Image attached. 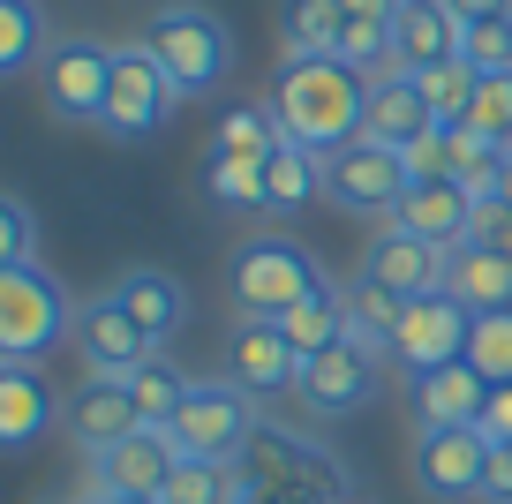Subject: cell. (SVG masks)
<instances>
[{"mask_svg": "<svg viewBox=\"0 0 512 504\" xmlns=\"http://www.w3.org/2000/svg\"><path fill=\"white\" fill-rule=\"evenodd\" d=\"M174 467H181L174 437L144 422V429H136V437H121V444H113V452H98L83 482H98V489H121V497H159V489L174 482Z\"/></svg>", "mask_w": 512, "mask_h": 504, "instance_id": "18", "label": "cell"}, {"mask_svg": "<svg viewBox=\"0 0 512 504\" xmlns=\"http://www.w3.org/2000/svg\"><path fill=\"white\" fill-rule=\"evenodd\" d=\"M497 249H505V264H512V219H505V226H497Z\"/></svg>", "mask_w": 512, "mask_h": 504, "instance_id": "44", "label": "cell"}, {"mask_svg": "<svg viewBox=\"0 0 512 504\" xmlns=\"http://www.w3.org/2000/svg\"><path fill=\"white\" fill-rule=\"evenodd\" d=\"M317 196H324V158L302 151V143H279L264 158V219H287V211L317 204Z\"/></svg>", "mask_w": 512, "mask_h": 504, "instance_id": "25", "label": "cell"}, {"mask_svg": "<svg viewBox=\"0 0 512 504\" xmlns=\"http://www.w3.org/2000/svg\"><path fill=\"white\" fill-rule=\"evenodd\" d=\"M445 294L467 301L475 316L512 309V264H505V249H497V241H467V249H452L445 256Z\"/></svg>", "mask_w": 512, "mask_h": 504, "instance_id": "22", "label": "cell"}, {"mask_svg": "<svg viewBox=\"0 0 512 504\" xmlns=\"http://www.w3.org/2000/svg\"><path fill=\"white\" fill-rule=\"evenodd\" d=\"M16 264H38V219L23 196L0 189V271H16Z\"/></svg>", "mask_w": 512, "mask_h": 504, "instance_id": "38", "label": "cell"}, {"mask_svg": "<svg viewBox=\"0 0 512 504\" xmlns=\"http://www.w3.org/2000/svg\"><path fill=\"white\" fill-rule=\"evenodd\" d=\"M279 331H287V339L309 354V362H317V354H332V347H347V339H354L347 286H324V294H309L294 316H279Z\"/></svg>", "mask_w": 512, "mask_h": 504, "instance_id": "27", "label": "cell"}, {"mask_svg": "<svg viewBox=\"0 0 512 504\" xmlns=\"http://www.w3.org/2000/svg\"><path fill=\"white\" fill-rule=\"evenodd\" d=\"M497 204L512 211V151H505V174H497Z\"/></svg>", "mask_w": 512, "mask_h": 504, "instance_id": "43", "label": "cell"}, {"mask_svg": "<svg viewBox=\"0 0 512 504\" xmlns=\"http://www.w3.org/2000/svg\"><path fill=\"white\" fill-rule=\"evenodd\" d=\"M437 128L430 98H422V83L407 76V68H384V76H369V106H362V136L384 143V151H415L422 136Z\"/></svg>", "mask_w": 512, "mask_h": 504, "instance_id": "17", "label": "cell"}, {"mask_svg": "<svg viewBox=\"0 0 512 504\" xmlns=\"http://www.w3.org/2000/svg\"><path fill=\"white\" fill-rule=\"evenodd\" d=\"M83 504H159V497H121V489H98V482H83Z\"/></svg>", "mask_w": 512, "mask_h": 504, "instance_id": "42", "label": "cell"}, {"mask_svg": "<svg viewBox=\"0 0 512 504\" xmlns=\"http://www.w3.org/2000/svg\"><path fill=\"white\" fill-rule=\"evenodd\" d=\"M460 61L475 68V76H512V16L467 23L460 31Z\"/></svg>", "mask_w": 512, "mask_h": 504, "instance_id": "36", "label": "cell"}, {"mask_svg": "<svg viewBox=\"0 0 512 504\" xmlns=\"http://www.w3.org/2000/svg\"><path fill=\"white\" fill-rule=\"evenodd\" d=\"M279 31H287V53H339L347 0H279Z\"/></svg>", "mask_w": 512, "mask_h": 504, "instance_id": "29", "label": "cell"}, {"mask_svg": "<svg viewBox=\"0 0 512 504\" xmlns=\"http://www.w3.org/2000/svg\"><path fill=\"white\" fill-rule=\"evenodd\" d=\"M159 504H234V467H219V459H181L174 482L159 489Z\"/></svg>", "mask_w": 512, "mask_h": 504, "instance_id": "33", "label": "cell"}, {"mask_svg": "<svg viewBox=\"0 0 512 504\" xmlns=\"http://www.w3.org/2000/svg\"><path fill=\"white\" fill-rule=\"evenodd\" d=\"M475 429L497 444V452H512V384H490V407H482Z\"/></svg>", "mask_w": 512, "mask_h": 504, "instance_id": "39", "label": "cell"}, {"mask_svg": "<svg viewBox=\"0 0 512 504\" xmlns=\"http://www.w3.org/2000/svg\"><path fill=\"white\" fill-rule=\"evenodd\" d=\"M475 219H482V196L460 189V181H415V189L400 196V211H392V226L415 241H430V249H467L475 241Z\"/></svg>", "mask_w": 512, "mask_h": 504, "instance_id": "14", "label": "cell"}, {"mask_svg": "<svg viewBox=\"0 0 512 504\" xmlns=\"http://www.w3.org/2000/svg\"><path fill=\"white\" fill-rule=\"evenodd\" d=\"M38 83H46V106L53 121H91L106 113V83H113V46H98V38H53L46 61H38Z\"/></svg>", "mask_w": 512, "mask_h": 504, "instance_id": "10", "label": "cell"}, {"mask_svg": "<svg viewBox=\"0 0 512 504\" xmlns=\"http://www.w3.org/2000/svg\"><path fill=\"white\" fill-rule=\"evenodd\" d=\"M324 286H332V271H324L294 234H279V226H256V234L234 241L226 294H234V309L256 316V324H279V316H294L309 294H324Z\"/></svg>", "mask_w": 512, "mask_h": 504, "instance_id": "2", "label": "cell"}, {"mask_svg": "<svg viewBox=\"0 0 512 504\" xmlns=\"http://www.w3.org/2000/svg\"><path fill=\"white\" fill-rule=\"evenodd\" d=\"M113 301H121L128 316H136V324L151 331V339H174L181 324H189V294H181L174 279H166V271H151V264H136V271H121V279H113Z\"/></svg>", "mask_w": 512, "mask_h": 504, "instance_id": "23", "label": "cell"}, {"mask_svg": "<svg viewBox=\"0 0 512 504\" xmlns=\"http://www.w3.org/2000/svg\"><path fill=\"white\" fill-rule=\"evenodd\" d=\"M302 369H309V354L294 347L279 324H256V316L234 324V347H226V384H234V392L294 399V392H302Z\"/></svg>", "mask_w": 512, "mask_h": 504, "instance_id": "11", "label": "cell"}, {"mask_svg": "<svg viewBox=\"0 0 512 504\" xmlns=\"http://www.w3.org/2000/svg\"><path fill=\"white\" fill-rule=\"evenodd\" d=\"M362 106H369V76L332 53H287L279 61V83H272V113L287 128V143L332 158L362 136Z\"/></svg>", "mask_w": 512, "mask_h": 504, "instance_id": "1", "label": "cell"}, {"mask_svg": "<svg viewBox=\"0 0 512 504\" xmlns=\"http://www.w3.org/2000/svg\"><path fill=\"white\" fill-rule=\"evenodd\" d=\"M76 331V294L53 279L46 264H16L0 271V362H46Z\"/></svg>", "mask_w": 512, "mask_h": 504, "instance_id": "4", "label": "cell"}, {"mask_svg": "<svg viewBox=\"0 0 512 504\" xmlns=\"http://www.w3.org/2000/svg\"><path fill=\"white\" fill-rule=\"evenodd\" d=\"M136 38H144L151 61L174 76L181 98H211L226 83V68H234V38H226V23L211 16V8H196V0H166Z\"/></svg>", "mask_w": 512, "mask_h": 504, "instance_id": "3", "label": "cell"}, {"mask_svg": "<svg viewBox=\"0 0 512 504\" xmlns=\"http://www.w3.org/2000/svg\"><path fill=\"white\" fill-rule=\"evenodd\" d=\"M38 61H46V16H38V0H0V83H16Z\"/></svg>", "mask_w": 512, "mask_h": 504, "instance_id": "30", "label": "cell"}, {"mask_svg": "<svg viewBox=\"0 0 512 504\" xmlns=\"http://www.w3.org/2000/svg\"><path fill=\"white\" fill-rule=\"evenodd\" d=\"M377 369H384V347L347 339V347L317 354V362L302 369V392H294V399H302L309 414H324V422H339V414H354V407L377 399Z\"/></svg>", "mask_w": 512, "mask_h": 504, "instance_id": "13", "label": "cell"}, {"mask_svg": "<svg viewBox=\"0 0 512 504\" xmlns=\"http://www.w3.org/2000/svg\"><path fill=\"white\" fill-rule=\"evenodd\" d=\"M482 407H490V384H482L475 362H445V369L407 384L415 429H467V422H482Z\"/></svg>", "mask_w": 512, "mask_h": 504, "instance_id": "19", "label": "cell"}, {"mask_svg": "<svg viewBox=\"0 0 512 504\" xmlns=\"http://www.w3.org/2000/svg\"><path fill=\"white\" fill-rule=\"evenodd\" d=\"M347 309H354V339H369V347H392V324H400L407 301H400V294H384V286H369V279H354V286H347ZM384 362H392V354H384Z\"/></svg>", "mask_w": 512, "mask_h": 504, "instance_id": "34", "label": "cell"}, {"mask_svg": "<svg viewBox=\"0 0 512 504\" xmlns=\"http://www.w3.org/2000/svg\"><path fill=\"white\" fill-rule=\"evenodd\" d=\"M53 414H61V399L31 362H0V452H31L53 429Z\"/></svg>", "mask_w": 512, "mask_h": 504, "instance_id": "21", "label": "cell"}, {"mask_svg": "<svg viewBox=\"0 0 512 504\" xmlns=\"http://www.w3.org/2000/svg\"><path fill=\"white\" fill-rule=\"evenodd\" d=\"M452 16H460V31L467 23H490V16H512V0H445Z\"/></svg>", "mask_w": 512, "mask_h": 504, "instance_id": "40", "label": "cell"}, {"mask_svg": "<svg viewBox=\"0 0 512 504\" xmlns=\"http://www.w3.org/2000/svg\"><path fill=\"white\" fill-rule=\"evenodd\" d=\"M392 16H400V0H347V31H339L332 61L362 68V76H384L392 68Z\"/></svg>", "mask_w": 512, "mask_h": 504, "instance_id": "24", "label": "cell"}, {"mask_svg": "<svg viewBox=\"0 0 512 504\" xmlns=\"http://www.w3.org/2000/svg\"><path fill=\"white\" fill-rule=\"evenodd\" d=\"M354 279L384 286V294H400V301H422V294L445 286V249L400 234V226H377V234L362 241V271H354Z\"/></svg>", "mask_w": 512, "mask_h": 504, "instance_id": "16", "label": "cell"}, {"mask_svg": "<svg viewBox=\"0 0 512 504\" xmlns=\"http://www.w3.org/2000/svg\"><path fill=\"white\" fill-rule=\"evenodd\" d=\"M204 204L219 211V219H264V158L204 151Z\"/></svg>", "mask_w": 512, "mask_h": 504, "instance_id": "26", "label": "cell"}, {"mask_svg": "<svg viewBox=\"0 0 512 504\" xmlns=\"http://www.w3.org/2000/svg\"><path fill=\"white\" fill-rule=\"evenodd\" d=\"M467 128H475V136H490L497 151H512V76H482V83H475Z\"/></svg>", "mask_w": 512, "mask_h": 504, "instance_id": "37", "label": "cell"}, {"mask_svg": "<svg viewBox=\"0 0 512 504\" xmlns=\"http://www.w3.org/2000/svg\"><path fill=\"white\" fill-rule=\"evenodd\" d=\"M497 444L467 429H415V489L430 504H482V482H490Z\"/></svg>", "mask_w": 512, "mask_h": 504, "instance_id": "9", "label": "cell"}, {"mask_svg": "<svg viewBox=\"0 0 512 504\" xmlns=\"http://www.w3.org/2000/svg\"><path fill=\"white\" fill-rule=\"evenodd\" d=\"M422 98H430V113H437V128H452V121H467V106H475V68L467 61H437V68H422Z\"/></svg>", "mask_w": 512, "mask_h": 504, "instance_id": "32", "label": "cell"}, {"mask_svg": "<svg viewBox=\"0 0 512 504\" xmlns=\"http://www.w3.org/2000/svg\"><path fill=\"white\" fill-rule=\"evenodd\" d=\"M482 504H512V452L490 459V482H482Z\"/></svg>", "mask_w": 512, "mask_h": 504, "instance_id": "41", "label": "cell"}, {"mask_svg": "<svg viewBox=\"0 0 512 504\" xmlns=\"http://www.w3.org/2000/svg\"><path fill=\"white\" fill-rule=\"evenodd\" d=\"M68 339H76V354H83V377H136V369L159 354V339H151L113 294L76 301V331H68Z\"/></svg>", "mask_w": 512, "mask_h": 504, "instance_id": "12", "label": "cell"}, {"mask_svg": "<svg viewBox=\"0 0 512 504\" xmlns=\"http://www.w3.org/2000/svg\"><path fill=\"white\" fill-rule=\"evenodd\" d=\"M415 189V174H407V158L400 151H384V143L354 136L347 151L324 158V196H332L347 219H377L392 226V211H400V196Z\"/></svg>", "mask_w": 512, "mask_h": 504, "instance_id": "7", "label": "cell"}, {"mask_svg": "<svg viewBox=\"0 0 512 504\" xmlns=\"http://www.w3.org/2000/svg\"><path fill=\"white\" fill-rule=\"evenodd\" d=\"M121 384H128V399H136V414H144L151 429H166V422L181 414V399H189V384H196V377H181L166 354H151V362L136 369V377H121Z\"/></svg>", "mask_w": 512, "mask_h": 504, "instance_id": "31", "label": "cell"}, {"mask_svg": "<svg viewBox=\"0 0 512 504\" xmlns=\"http://www.w3.org/2000/svg\"><path fill=\"white\" fill-rule=\"evenodd\" d=\"M174 106H181V91H174V76L151 61L144 38L113 46V83H106V113H98V128H106L113 143H144V136H159V128L174 121Z\"/></svg>", "mask_w": 512, "mask_h": 504, "instance_id": "5", "label": "cell"}, {"mask_svg": "<svg viewBox=\"0 0 512 504\" xmlns=\"http://www.w3.org/2000/svg\"><path fill=\"white\" fill-rule=\"evenodd\" d=\"M467 362L482 369V384H512V309H497V316H475Z\"/></svg>", "mask_w": 512, "mask_h": 504, "instance_id": "35", "label": "cell"}, {"mask_svg": "<svg viewBox=\"0 0 512 504\" xmlns=\"http://www.w3.org/2000/svg\"><path fill=\"white\" fill-rule=\"evenodd\" d=\"M166 437H174L181 459H219V467H234L241 444L256 437V399L234 392L226 377H196L189 399H181V414L166 422Z\"/></svg>", "mask_w": 512, "mask_h": 504, "instance_id": "6", "label": "cell"}, {"mask_svg": "<svg viewBox=\"0 0 512 504\" xmlns=\"http://www.w3.org/2000/svg\"><path fill=\"white\" fill-rule=\"evenodd\" d=\"M61 429L76 437L83 459H98V452H113L121 437H136V429H144V414H136V399H128L121 377H83L76 392L61 399Z\"/></svg>", "mask_w": 512, "mask_h": 504, "instance_id": "15", "label": "cell"}, {"mask_svg": "<svg viewBox=\"0 0 512 504\" xmlns=\"http://www.w3.org/2000/svg\"><path fill=\"white\" fill-rule=\"evenodd\" d=\"M437 61H460V16L445 0H400V16H392V68L422 76Z\"/></svg>", "mask_w": 512, "mask_h": 504, "instance_id": "20", "label": "cell"}, {"mask_svg": "<svg viewBox=\"0 0 512 504\" xmlns=\"http://www.w3.org/2000/svg\"><path fill=\"white\" fill-rule=\"evenodd\" d=\"M279 143H287V128H279L272 98H234L219 113V128H211V151L219 158H272Z\"/></svg>", "mask_w": 512, "mask_h": 504, "instance_id": "28", "label": "cell"}, {"mask_svg": "<svg viewBox=\"0 0 512 504\" xmlns=\"http://www.w3.org/2000/svg\"><path fill=\"white\" fill-rule=\"evenodd\" d=\"M467 339H475V309L437 286V294H422V301L400 309L384 354H392V369L415 384V377H430V369H445V362H467Z\"/></svg>", "mask_w": 512, "mask_h": 504, "instance_id": "8", "label": "cell"}]
</instances>
